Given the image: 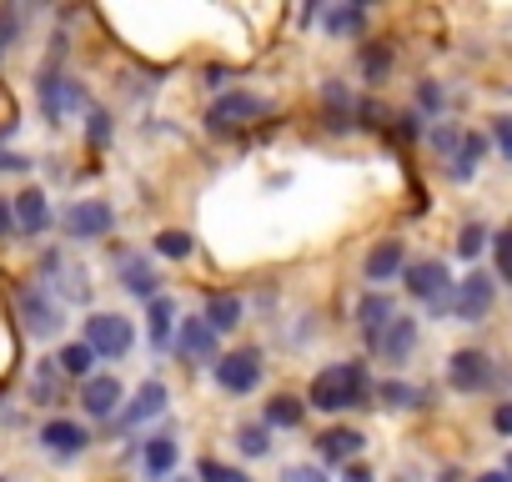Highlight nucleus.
<instances>
[{"instance_id": "nucleus-37", "label": "nucleus", "mask_w": 512, "mask_h": 482, "mask_svg": "<svg viewBox=\"0 0 512 482\" xmlns=\"http://www.w3.org/2000/svg\"><path fill=\"white\" fill-rule=\"evenodd\" d=\"M442 106H447V91H442L437 81H422V86H417V116L427 111V116L437 121V116H442Z\"/></svg>"}, {"instance_id": "nucleus-38", "label": "nucleus", "mask_w": 512, "mask_h": 482, "mask_svg": "<svg viewBox=\"0 0 512 482\" xmlns=\"http://www.w3.org/2000/svg\"><path fill=\"white\" fill-rule=\"evenodd\" d=\"M427 141H432V151H442V156L452 161V156H457V146H462V131H457V126H432V131H427Z\"/></svg>"}, {"instance_id": "nucleus-36", "label": "nucleus", "mask_w": 512, "mask_h": 482, "mask_svg": "<svg viewBox=\"0 0 512 482\" xmlns=\"http://www.w3.org/2000/svg\"><path fill=\"white\" fill-rule=\"evenodd\" d=\"M196 477H201V482H251L241 467H226V462H216V457H201Z\"/></svg>"}, {"instance_id": "nucleus-41", "label": "nucleus", "mask_w": 512, "mask_h": 482, "mask_svg": "<svg viewBox=\"0 0 512 482\" xmlns=\"http://www.w3.org/2000/svg\"><path fill=\"white\" fill-rule=\"evenodd\" d=\"M21 226H16V206H11V196H0V241H11Z\"/></svg>"}, {"instance_id": "nucleus-19", "label": "nucleus", "mask_w": 512, "mask_h": 482, "mask_svg": "<svg viewBox=\"0 0 512 482\" xmlns=\"http://www.w3.org/2000/svg\"><path fill=\"white\" fill-rule=\"evenodd\" d=\"M176 457H181V442H176L171 432H156V437H146V447H141V472H146L151 482H171Z\"/></svg>"}, {"instance_id": "nucleus-33", "label": "nucleus", "mask_w": 512, "mask_h": 482, "mask_svg": "<svg viewBox=\"0 0 512 482\" xmlns=\"http://www.w3.org/2000/svg\"><path fill=\"white\" fill-rule=\"evenodd\" d=\"M362 21H367L362 6H337V11L327 16V31H332V36H352V31H362Z\"/></svg>"}, {"instance_id": "nucleus-34", "label": "nucleus", "mask_w": 512, "mask_h": 482, "mask_svg": "<svg viewBox=\"0 0 512 482\" xmlns=\"http://www.w3.org/2000/svg\"><path fill=\"white\" fill-rule=\"evenodd\" d=\"M492 257H497V282H512V221L492 236Z\"/></svg>"}, {"instance_id": "nucleus-43", "label": "nucleus", "mask_w": 512, "mask_h": 482, "mask_svg": "<svg viewBox=\"0 0 512 482\" xmlns=\"http://www.w3.org/2000/svg\"><path fill=\"white\" fill-rule=\"evenodd\" d=\"M492 427H497L502 437H512V402H497V412H492Z\"/></svg>"}, {"instance_id": "nucleus-15", "label": "nucleus", "mask_w": 512, "mask_h": 482, "mask_svg": "<svg viewBox=\"0 0 512 482\" xmlns=\"http://www.w3.org/2000/svg\"><path fill=\"white\" fill-rule=\"evenodd\" d=\"M116 272H121V287H126L131 297H141L146 307L161 297V277L151 272V257H141V252H121V257H116Z\"/></svg>"}, {"instance_id": "nucleus-25", "label": "nucleus", "mask_w": 512, "mask_h": 482, "mask_svg": "<svg viewBox=\"0 0 512 482\" xmlns=\"http://www.w3.org/2000/svg\"><path fill=\"white\" fill-rule=\"evenodd\" d=\"M482 156H487V136H462V146H457V156H452V166H447V176L452 181H472L477 176V166H482Z\"/></svg>"}, {"instance_id": "nucleus-22", "label": "nucleus", "mask_w": 512, "mask_h": 482, "mask_svg": "<svg viewBox=\"0 0 512 482\" xmlns=\"http://www.w3.org/2000/svg\"><path fill=\"white\" fill-rule=\"evenodd\" d=\"M302 417H307V402L292 397V392H277V397L262 407V427H267V432H292V427H302Z\"/></svg>"}, {"instance_id": "nucleus-46", "label": "nucleus", "mask_w": 512, "mask_h": 482, "mask_svg": "<svg viewBox=\"0 0 512 482\" xmlns=\"http://www.w3.org/2000/svg\"><path fill=\"white\" fill-rule=\"evenodd\" d=\"M342 482H372V472H367V467H347Z\"/></svg>"}, {"instance_id": "nucleus-4", "label": "nucleus", "mask_w": 512, "mask_h": 482, "mask_svg": "<svg viewBox=\"0 0 512 482\" xmlns=\"http://www.w3.org/2000/svg\"><path fill=\"white\" fill-rule=\"evenodd\" d=\"M267 111H272L267 96H256V91H226V96L206 111V131L226 136V131H241V126H251V121H262Z\"/></svg>"}, {"instance_id": "nucleus-16", "label": "nucleus", "mask_w": 512, "mask_h": 482, "mask_svg": "<svg viewBox=\"0 0 512 482\" xmlns=\"http://www.w3.org/2000/svg\"><path fill=\"white\" fill-rule=\"evenodd\" d=\"M352 317H357L362 342H367V347H377V342H382V332L392 327L397 307H392V297H387V292H367V297L357 302V312H352Z\"/></svg>"}, {"instance_id": "nucleus-48", "label": "nucleus", "mask_w": 512, "mask_h": 482, "mask_svg": "<svg viewBox=\"0 0 512 482\" xmlns=\"http://www.w3.org/2000/svg\"><path fill=\"white\" fill-rule=\"evenodd\" d=\"M502 472H507V477H512V452H507V467H502Z\"/></svg>"}, {"instance_id": "nucleus-17", "label": "nucleus", "mask_w": 512, "mask_h": 482, "mask_svg": "<svg viewBox=\"0 0 512 482\" xmlns=\"http://www.w3.org/2000/svg\"><path fill=\"white\" fill-rule=\"evenodd\" d=\"M121 402H126V392L111 372H96L91 382H81V407L91 417H121Z\"/></svg>"}, {"instance_id": "nucleus-3", "label": "nucleus", "mask_w": 512, "mask_h": 482, "mask_svg": "<svg viewBox=\"0 0 512 482\" xmlns=\"http://www.w3.org/2000/svg\"><path fill=\"white\" fill-rule=\"evenodd\" d=\"M262 372H267V362H262V347H236V352L216 357V367H211L216 387H221V392H231V397H246V392H256V387H262Z\"/></svg>"}, {"instance_id": "nucleus-11", "label": "nucleus", "mask_w": 512, "mask_h": 482, "mask_svg": "<svg viewBox=\"0 0 512 482\" xmlns=\"http://www.w3.org/2000/svg\"><path fill=\"white\" fill-rule=\"evenodd\" d=\"M492 302H497L492 277L472 272V277H467V282H457V292H452V317H457V322H482V317L492 312Z\"/></svg>"}, {"instance_id": "nucleus-23", "label": "nucleus", "mask_w": 512, "mask_h": 482, "mask_svg": "<svg viewBox=\"0 0 512 482\" xmlns=\"http://www.w3.org/2000/svg\"><path fill=\"white\" fill-rule=\"evenodd\" d=\"M206 327L221 337V332H236L241 327V317H246V307H241V297H231V292H211L206 297Z\"/></svg>"}, {"instance_id": "nucleus-10", "label": "nucleus", "mask_w": 512, "mask_h": 482, "mask_svg": "<svg viewBox=\"0 0 512 482\" xmlns=\"http://www.w3.org/2000/svg\"><path fill=\"white\" fill-rule=\"evenodd\" d=\"M402 272H407V241H402V236L372 241V252H367V262H362V277H367L372 287H387V282H397Z\"/></svg>"}, {"instance_id": "nucleus-44", "label": "nucleus", "mask_w": 512, "mask_h": 482, "mask_svg": "<svg viewBox=\"0 0 512 482\" xmlns=\"http://www.w3.org/2000/svg\"><path fill=\"white\" fill-rule=\"evenodd\" d=\"M0 171H31V156H21V151H0Z\"/></svg>"}, {"instance_id": "nucleus-49", "label": "nucleus", "mask_w": 512, "mask_h": 482, "mask_svg": "<svg viewBox=\"0 0 512 482\" xmlns=\"http://www.w3.org/2000/svg\"><path fill=\"white\" fill-rule=\"evenodd\" d=\"M171 482H191V477H171Z\"/></svg>"}, {"instance_id": "nucleus-29", "label": "nucleus", "mask_w": 512, "mask_h": 482, "mask_svg": "<svg viewBox=\"0 0 512 482\" xmlns=\"http://www.w3.org/2000/svg\"><path fill=\"white\" fill-rule=\"evenodd\" d=\"M151 252L166 257V262H186V257L196 252V236H191V231H156V236H151Z\"/></svg>"}, {"instance_id": "nucleus-32", "label": "nucleus", "mask_w": 512, "mask_h": 482, "mask_svg": "<svg viewBox=\"0 0 512 482\" xmlns=\"http://www.w3.org/2000/svg\"><path fill=\"white\" fill-rule=\"evenodd\" d=\"M487 247H492V236H487V226H482V221H467V226L457 231V257H467V262H472V257H477V252H487Z\"/></svg>"}, {"instance_id": "nucleus-45", "label": "nucleus", "mask_w": 512, "mask_h": 482, "mask_svg": "<svg viewBox=\"0 0 512 482\" xmlns=\"http://www.w3.org/2000/svg\"><path fill=\"white\" fill-rule=\"evenodd\" d=\"M287 482H327L317 467H287Z\"/></svg>"}, {"instance_id": "nucleus-39", "label": "nucleus", "mask_w": 512, "mask_h": 482, "mask_svg": "<svg viewBox=\"0 0 512 482\" xmlns=\"http://www.w3.org/2000/svg\"><path fill=\"white\" fill-rule=\"evenodd\" d=\"M492 141H497V151L512 161V116H497V121H492Z\"/></svg>"}, {"instance_id": "nucleus-35", "label": "nucleus", "mask_w": 512, "mask_h": 482, "mask_svg": "<svg viewBox=\"0 0 512 482\" xmlns=\"http://www.w3.org/2000/svg\"><path fill=\"white\" fill-rule=\"evenodd\" d=\"M111 136H116L111 116H106V111H86V141H91L96 151H106V146H111Z\"/></svg>"}, {"instance_id": "nucleus-24", "label": "nucleus", "mask_w": 512, "mask_h": 482, "mask_svg": "<svg viewBox=\"0 0 512 482\" xmlns=\"http://www.w3.org/2000/svg\"><path fill=\"white\" fill-rule=\"evenodd\" d=\"M96 352L86 347V342H66L61 352H56V367H61V377H76V382H91L96 377Z\"/></svg>"}, {"instance_id": "nucleus-40", "label": "nucleus", "mask_w": 512, "mask_h": 482, "mask_svg": "<svg viewBox=\"0 0 512 482\" xmlns=\"http://www.w3.org/2000/svg\"><path fill=\"white\" fill-rule=\"evenodd\" d=\"M16 36H21V16L16 11H0V51L16 46Z\"/></svg>"}, {"instance_id": "nucleus-8", "label": "nucleus", "mask_w": 512, "mask_h": 482, "mask_svg": "<svg viewBox=\"0 0 512 482\" xmlns=\"http://www.w3.org/2000/svg\"><path fill=\"white\" fill-rule=\"evenodd\" d=\"M16 307H21V322H26V332H31V337H56V332L66 327L61 302H56L46 287H36V282L16 292Z\"/></svg>"}, {"instance_id": "nucleus-26", "label": "nucleus", "mask_w": 512, "mask_h": 482, "mask_svg": "<svg viewBox=\"0 0 512 482\" xmlns=\"http://www.w3.org/2000/svg\"><path fill=\"white\" fill-rule=\"evenodd\" d=\"M392 61H397V56H392V41H367V46H362V76H367L372 86H382V81L392 76Z\"/></svg>"}, {"instance_id": "nucleus-50", "label": "nucleus", "mask_w": 512, "mask_h": 482, "mask_svg": "<svg viewBox=\"0 0 512 482\" xmlns=\"http://www.w3.org/2000/svg\"><path fill=\"white\" fill-rule=\"evenodd\" d=\"M0 482H11V477H0Z\"/></svg>"}, {"instance_id": "nucleus-7", "label": "nucleus", "mask_w": 512, "mask_h": 482, "mask_svg": "<svg viewBox=\"0 0 512 482\" xmlns=\"http://www.w3.org/2000/svg\"><path fill=\"white\" fill-rule=\"evenodd\" d=\"M36 96H41V111H46V121L51 126H61L71 111H81L86 106V91H81V81H71V76H61V71H41V81H36Z\"/></svg>"}, {"instance_id": "nucleus-28", "label": "nucleus", "mask_w": 512, "mask_h": 482, "mask_svg": "<svg viewBox=\"0 0 512 482\" xmlns=\"http://www.w3.org/2000/svg\"><path fill=\"white\" fill-rule=\"evenodd\" d=\"M31 402H41V407H56V402H61V367H56V357L36 367V377H31Z\"/></svg>"}, {"instance_id": "nucleus-20", "label": "nucleus", "mask_w": 512, "mask_h": 482, "mask_svg": "<svg viewBox=\"0 0 512 482\" xmlns=\"http://www.w3.org/2000/svg\"><path fill=\"white\" fill-rule=\"evenodd\" d=\"M11 206H16V226H21L26 236H41V231L51 226V196H46L41 186H26L21 196H11Z\"/></svg>"}, {"instance_id": "nucleus-12", "label": "nucleus", "mask_w": 512, "mask_h": 482, "mask_svg": "<svg viewBox=\"0 0 512 482\" xmlns=\"http://www.w3.org/2000/svg\"><path fill=\"white\" fill-rule=\"evenodd\" d=\"M36 437H41V447H46L56 462H71V457H81V452L91 447V432H86L81 422H71V417H51Z\"/></svg>"}, {"instance_id": "nucleus-9", "label": "nucleus", "mask_w": 512, "mask_h": 482, "mask_svg": "<svg viewBox=\"0 0 512 482\" xmlns=\"http://www.w3.org/2000/svg\"><path fill=\"white\" fill-rule=\"evenodd\" d=\"M492 377H497V367H492V357H487L482 347H462V352H452V362H447V387L462 392V397L487 392Z\"/></svg>"}, {"instance_id": "nucleus-18", "label": "nucleus", "mask_w": 512, "mask_h": 482, "mask_svg": "<svg viewBox=\"0 0 512 482\" xmlns=\"http://www.w3.org/2000/svg\"><path fill=\"white\" fill-rule=\"evenodd\" d=\"M372 352H377L382 362L402 367V362H407V357L417 352V317H402V312H397V317H392V327L382 332V342H377Z\"/></svg>"}, {"instance_id": "nucleus-30", "label": "nucleus", "mask_w": 512, "mask_h": 482, "mask_svg": "<svg viewBox=\"0 0 512 482\" xmlns=\"http://www.w3.org/2000/svg\"><path fill=\"white\" fill-rule=\"evenodd\" d=\"M171 327H176V302H171V297H156V302H151V322H146L151 347H166V342H171Z\"/></svg>"}, {"instance_id": "nucleus-14", "label": "nucleus", "mask_w": 512, "mask_h": 482, "mask_svg": "<svg viewBox=\"0 0 512 482\" xmlns=\"http://www.w3.org/2000/svg\"><path fill=\"white\" fill-rule=\"evenodd\" d=\"M166 402H171L166 382H161V377H151V382H141V387H136V397L121 407L116 427H126V432H131V427H146L151 417H161V412H166Z\"/></svg>"}, {"instance_id": "nucleus-5", "label": "nucleus", "mask_w": 512, "mask_h": 482, "mask_svg": "<svg viewBox=\"0 0 512 482\" xmlns=\"http://www.w3.org/2000/svg\"><path fill=\"white\" fill-rule=\"evenodd\" d=\"M402 282H407V292L417 297V302H427L432 312H452V292H457V282L447 277V267L442 262H407V272H402Z\"/></svg>"}, {"instance_id": "nucleus-1", "label": "nucleus", "mask_w": 512, "mask_h": 482, "mask_svg": "<svg viewBox=\"0 0 512 482\" xmlns=\"http://www.w3.org/2000/svg\"><path fill=\"white\" fill-rule=\"evenodd\" d=\"M372 402V377H367V362H332L312 377L307 387V407L312 412H347V407H367Z\"/></svg>"}, {"instance_id": "nucleus-6", "label": "nucleus", "mask_w": 512, "mask_h": 482, "mask_svg": "<svg viewBox=\"0 0 512 482\" xmlns=\"http://www.w3.org/2000/svg\"><path fill=\"white\" fill-rule=\"evenodd\" d=\"M61 226H66V236H71V241H101V236H111V231H116V206H111V201H101V196L71 201Z\"/></svg>"}, {"instance_id": "nucleus-47", "label": "nucleus", "mask_w": 512, "mask_h": 482, "mask_svg": "<svg viewBox=\"0 0 512 482\" xmlns=\"http://www.w3.org/2000/svg\"><path fill=\"white\" fill-rule=\"evenodd\" d=\"M477 482H512L507 472H487V477H477Z\"/></svg>"}, {"instance_id": "nucleus-42", "label": "nucleus", "mask_w": 512, "mask_h": 482, "mask_svg": "<svg viewBox=\"0 0 512 482\" xmlns=\"http://www.w3.org/2000/svg\"><path fill=\"white\" fill-rule=\"evenodd\" d=\"M397 136H402V141H417V136H422V116H417V111H402V116H397Z\"/></svg>"}, {"instance_id": "nucleus-31", "label": "nucleus", "mask_w": 512, "mask_h": 482, "mask_svg": "<svg viewBox=\"0 0 512 482\" xmlns=\"http://www.w3.org/2000/svg\"><path fill=\"white\" fill-rule=\"evenodd\" d=\"M236 452H241V457H267V452H272V432H267L262 422L236 427Z\"/></svg>"}, {"instance_id": "nucleus-2", "label": "nucleus", "mask_w": 512, "mask_h": 482, "mask_svg": "<svg viewBox=\"0 0 512 482\" xmlns=\"http://www.w3.org/2000/svg\"><path fill=\"white\" fill-rule=\"evenodd\" d=\"M81 342H86L101 362H121V357L131 352V342H136V327H131V317H121V312H91Z\"/></svg>"}, {"instance_id": "nucleus-21", "label": "nucleus", "mask_w": 512, "mask_h": 482, "mask_svg": "<svg viewBox=\"0 0 512 482\" xmlns=\"http://www.w3.org/2000/svg\"><path fill=\"white\" fill-rule=\"evenodd\" d=\"M362 447H367V437L357 427H327L317 437V457L322 462H347L352 467V457H362Z\"/></svg>"}, {"instance_id": "nucleus-13", "label": "nucleus", "mask_w": 512, "mask_h": 482, "mask_svg": "<svg viewBox=\"0 0 512 482\" xmlns=\"http://www.w3.org/2000/svg\"><path fill=\"white\" fill-rule=\"evenodd\" d=\"M176 352L186 367H216V332L206 327V317H186L176 332Z\"/></svg>"}, {"instance_id": "nucleus-27", "label": "nucleus", "mask_w": 512, "mask_h": 482, "mask_svg": "<svg viewBox=\"0 0 512 482\" xmlns=\"http://www.w3.org/2000/svg\"><path fill=\"white\" fill-rule=\"evenodd\" d=\"M377 397H382V407H392V412H412V407H427V402H432V397H427L422 387H412V382H382Z\"/></svg>"}]
</instances>
